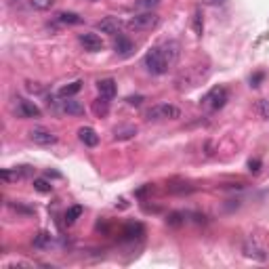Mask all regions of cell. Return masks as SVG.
<instances>
[{
    "label": "cell",
    "instance_id": "cell-1",
    "mask_svg": "<svg viewBox=\"0 0 269 269\" xmlns=\"http://www.w3.org/2000/svg\"><path fill=\"white\" fill-rule=\"evenodd\" d=\"M143 65H145L147 72H149V74H154V76H162V74H166L168 69L173 67L171 61L166 59L164 51L160 48V44H158V46H152V48H149V51L145 53V57H143Z\"/></svg>",
    "mask_w": 269,
    "mask_h": 269
},
{
    "label": "cell",
    "instance_id": "cell-2",
    "mask_svg": "<svg viewBox=\"0 0 269 269\" xmlns=\"http://www.w3.org/2000/svg\"><path fill=\"white\" fill-rule=\"evenodd\" d=\"M177 118H181V109L173 103H158V105H152L145 112V120H149V122L177 120Z\"/></svg>",
    "mask_w": 269,
    "mask_h": 269
},
{
    "label": "cell",
    "instance_id": "cell-3",
    "mask_svg": "<svg viewBox=\"0 0 269 269\" xmlns=\"http://www.w3.org/2000/svg\"><path fill=\"white\" fill-rule=\"evenodd\" d=\"M160 23V17L152 11H145V13H139L135 17H131V21H128V27L135 29V32H147V29H154L158 27Z\"/></svg>",
    "mask_w": 269,
    "mask_h": 269
},
{
    "label": "cell",
    "instance_id": "cell-4",
    "mask_svg": "<svg viewBox=\"0 0 269 269\" xmlns=\"http://www.w3.org/2000/svg\"><path fill=\"white\" fill-rule=\"evenodd\" d=\"M15 112L19 114V118H40V107H38L34 101H27L23 97H15L13 99Z\"/></svg>",
    "mask_w": 269,
    "mask_h": 269
},
{
    "label": "cell",
    "instance_id": "cell-5",
    "mask_svg": "<svg viewBox=\"0 0 269 269\" xmlns=\"http://www.w3.org/2000/svg\"><path fill=\"white\" fill-rule=\"evenodd\" d=\"M225 101H227V88L225 86H215L204 95L202 105L211 107V109H219V107L225 105Z\"/></svg>",
    "mask_w": 269,
    "mask_h": 269
},
{
    "label": "cell",
    "instance_id": "cell-6",
    "mask_svg": "<svg viewBox=\"0 0 269 269\" xmlns=\"http://www.w3.org/2000/svg\"><path fill=\"white\" fill-rule=\"evenodd\" d=\"M29 139H32L36 145H42V147L57 143V135L53 131H48V128H44V126H34L32 131H29Z\"/></svg>",
    "mask_w": 269,
    "mask_h": 269
},
{
    "label": "cell",
    "instance_id": "cell-7",
    "mask_svg": "<svg viewBox=\"0 0 269 269\" xmlns=\"http://www.w3.org/2000/svg\"><path fill=\"white\" fill-rule=\"evenodd\" d=\"M242 251H244V255L248 257V259H253V261H267V253H265V248L259 244L255 238H248V240L244 242V246H242Z\"/></svg>",
    "mask_w": 269,
    "mask_h": 269
},
{
    "label": "cell",
    "instance_id": "cell-8",
    "mask_svg": "<svg viewBox=\"0 0 269 269\" xmlns=\"http://www.w3.org/2000/svg\"><path fill=\"white\" fill-rule=\"evenodd\" d=\"M57 107H59V112H63L67 116H82L84 114V105L80 101L69 99V97H63L61 101H57Z\"/></svg>",
    "mask_w": 269,
    "mask_h": 269
},
{
    "label": "cell",
    "instance_id": "cell-9",
    "mask_svg": "<svg viewBox=\"0 0 269 269\" xmlns=\"http://www.w3.org/2000/svg\"><path fill=\"white\" fill-rule=\"evenodd\" d=\"M78 40H80V44L84 46V51H91V53H97V51H101L103 48V42H101V38H99L95 32H84L78 36Z\"/></svg>",
    "mask_w": 269,
    "mask_h": 269
},
{
    "label": "cell",
    "instance_id": "cell-10",
    "mask_svg": "<svg viewBox=\"0 0 269 269\" xmlns=\"http://www.w3.org/2000/svg\"><path fill=\"white\" fill-rule=\"evenodd\" d=\"M97 29H99V32H103V34L116 36V34H120L122 21H120L118 17H105L103 21H99V23H97Z\"/></svg>",
    "mask_w": 269,
    "mask_h": 269
},
{
    "label": "cell",
    "instance_id": "cell-11",
    "mask_svg": "<svg viewBox=\"0 0 269 269\" xmlns=\"http://www.w3.org/2000/svg\"><path fill=\"white\" fill-rule=\"evenodd\" d=\"M137 133H139L137 126H133V124L116 126V128H114V141H128V139H135Z\"/></svg>",
    "mask_w": 269,
    "mask_h": 269
},
{
    "label": "cell",
    "instance_id": "cell-12",
    "mask_svg": "<svg viewBox=\"0 0 269 269\" xmlns=\"http://www.w3.org/2000/svg\"><path fill=\"white\" fill-rule=\"evenodd\" d=\"M78 139H80V143L86 145V147H95L99 143V135L95 133V128H91V126H82L80 131H78Z\"/></svg>",
    "mask_w": 269,
    "mask_h": 269
},
{
    "label": "cell",
    "instance_id": "cell-13",
    "mask_svg": "<svg viewBox=\"0 0 269 269\" xmlns=\"http://www.w3.org/2000/svg\"><path fill=\"white\" fill-rule=\"evenodd\" d=\"M97 88H99V93H101V97H105V99H114V95L118 91L116 82L112 80V78H103V80H99Z\"/></svg>",
    "mask_w": 269,
    "mask_h": 269
},
{
    "label": "cell",
    "instance_id": "cell-14",
    "mask_svg": "<svg viewBox=\"0 0 269 269\" xmlns=\"http://www.w3.org/2000/svg\"><path fill=\"white\" fill-rule=\"evenodd\" d=\"M114 51L118 55H131L133 53V42L128 40L126 36H118L116 42H114Z\"/></svg>",
    "mask_w": 269,
    "mask_h": 269
},
{
    "label": "cell",
    "instance_id": "cell-15",
    "mask_svg": "<svg viewBox=\"0 0 269 269\" xmlns=\"http://www.w3.org/2000/svg\"><path fill=\"white\" fill-rule=\"evenodd\" d=\"M57 21L63 25H78V23H82V17L72 11H63V13H57Z\"/></svg>",
    "mask_w": 269,
    "mask_h": 269
},
{
    "label": "cell",
    "instance_id": "cell-16",
    "mask_svg": "<svg viewBox=\"0 0 269 269\" xmlns=\"http://www.w3.org/2000/svg\"><path fill=\"white\" fill-rule=\"evenodd\" d=\"M192 27H194V32H196L198 36H202V32H204V15H202V8H200V6H196V11H194Z\"/></svg>",
    "mask_w": 269,
    "mask_h": 269
},
{
    "label": "cell",
    "instance_id": "cell-17",
    "mask_svg": "<svg viewBox=\"0 0 269 269\" xmlns=\"http://www.w3.org/2000/svg\"><path fill=\"white\" fill-rule=\"evenodd\" d=\"M93 112H95V116H99V118L107 116V112H109V99H105V97H99L97 101L93 103Z\"/></svg>",
    "mask_w": 269,
    "mask_h": 269
},
{
    "label": "cell",
    "instance_id": "cell-18",
    "mask_svg": "<svg viewBox=\"0 0 269 269\" xmlns=\"http://www.w3.org/2000/svg\"><path fill=\"white\" fill-rule=\"evenodd\" d=\"M80 88H82V82L74 80V82H69V84L59 88V95H61V97H74L76 93H80Z\"/></svg>",
    "mask_w": 269,
    "mask_h": 269
},
{
    "label": "cell",
    "instance_id": "cell-19",
    "mask_svg": "<svg viewBox=\"0 0 269 269\" xmlns=\"http://www.w3.org/2000/svg\"><path fill=\"white\" fill-rule=\"evenodd\" d=\"M32 244H34V248H46V246H51V234L40 232L38 236H34Z\"/></svg>",
    "mask_w": 269,
    "mask_h": 269
},
{
    "label": "cell",
    "instance_id": "cell-20",
    "mask_svg": "<svg viewBox=\"0 0 269 269\" xmlns=\"http://www.w3.org/2000/svg\"><path fill=\"white\" fill-rule=\"evenodd\" d=\"M34 189L36 192H40V194H51L53 192V185L46 181V179H34Z\"/></svg>",
    "mask_w": 269,
    "mask_h": 269
},
{
    "label": "cell",
    "instance_id": "cell-21",
    "mask_svg": "<svg viewBox=\"0 0 269 269\" xmlns=\"http://www.w3.org/2000/svg\"><path fill=\"white\" fill-rule=\"evenodd\" d=\"M82 215V206H72V208H67V213H65V223L67 225H72L76 223V219Z\"/></svg>",
    "mask_w": 269,
    "mask_h": 269
},
{
    "label": "cell",
    "instance_id": "cell-22",
    "mask_svg": "<svg viewBox=\"0 0 269 269\" xmlns=\"http://www.w3.org/2000/svg\"><path fill=\"white\" fill-rule=\"evenodd\" d=\"M55 4V0H29V6L36 8V11H48Z\"/></svg>",
    "mask_w": 269,
    "mask_h": 269
},
{
    "label": "cell",
    "instance_id": "cell-23",
    "mask_svg": "<svg viewBox=\"0 0 269 269\" xmlns=\"http://www.w3.org/2000/svg\"><path fill=\"white\" fill-rule=\"evenodd\" d=\"M141 234H143V227L139 225V223H137V225H128V227H126V232H124L126 238H139Z\"/></svg>",
    "mask_w": 269,
    "mask_h": 269
},
{
    "label": "cell",
    "instance_id": "cell-24",
    "mask_svg": "<svg viewBox=\"0 0 269 269\" xmlns=\"http://www.w3.org/2000/svg\"><path fill=\"white\" fill-rule=\"evenodd\" d=\"M257 112L261 114V118H269V101L267 99H261V101L257 103Z\"/></svg>",
    "mask_w": 269,
    "mask_h": 269
},
{
    "label": "cell",
    "instance_id": "cell-25",
    "mask_svg": "<svg viewBox=\"0 0 269 269\" xmlns=\"http://www.w3.org/2000/svg\"><path fill=\"white\" fill-rule=\"evenodd\" d=\"M160 4V0H137V6L139 8H145V11H152L154 6Z\"/></svg>",
    "mask_w": 269,
    "mask_h": 269
},
{
    "label": "cell",
    "instance_id": "cell-26",
    "mask_svg": "<svg viewBox=\"0 0 269 269\" xmlns=\"http://www.w3.org/2000/svg\"><path fill=\"white\" fill-rule=\"evenodd\" d=\"M168 225H175V227L181 225V215H177V213L171 215V219H168Z\"/></svg>",
    "mask_w": 269,
    "mask_h": 269
},
{
    "label": "cell",
    "instance_id": "cell-27",
    "mask_svg": "<svg viewBox=\"0 0 269 269\" xmlns=\"http://www.w3.org/2000/svg\"><path fill=\"white\" fill-rule=\"evenodd\" d=\"M126 101H128V103H131V105H141V101H143V97H141V95H135V97H128V99H126Z\"/></svg>",
    "mask_w": 269,
    "mask_h": 269
},
{
    "label": "cell",
    "instance_id": "cell-28",
    "mask_svg": "<svg viewBox=\"0 0 269 269\" xmlns=\"http://www.w3.org/2000/svg\"><path fill=\"white\" fill-rule=\"evenodd\" d=\"M259 166H261V162H259V160H248V168H251L253 173H259V171H261Z\"/></svg>",
    "mask_w": 269,
    "mask_h": 269
},
{
    "label": "cell",
    "instance_id": "cell-29",
    "mask_svg": "<svg viewBox=\"0 0 269 269\" xmlns=\"http://www.w3.org/2000/svg\"><path fill=\"white\" fill-rule=\"evenodd\" d=\"M204 4H211V6H221V4H225L227 0H202Z\"/></svg>",
    "mask_w": 269,
    "mask_h": 269
},
{
    "label": "cell",
    "instance_id": "cell-30",
    "mask_svg": "<svg viewBox=\"0 0 269 269\" xmlns=\"http://www.w3.org/2000/svg\"><path fill=\"white\" fill-rule=\"evenodd\" d=\"M263 78V74H255L253 78H251V86H259V80Z\"/></svg>",
    "mask_w": 269,
    "mask_h": 269
},
{
    "label": "cell",
    "instance_id": "cell-31",
    "mask_svg": "<svg viewBox=\"0 0 269 269\" xmlns=\"http://www.w3.org/2000/svg\"><path fill=\"white\" fill-rule=\"evenodd\" d=\"M88 2H97V0H88Z\"/></svg>",
    "mask_w": 269,
    "mask_h": 269
}]
</instances>
